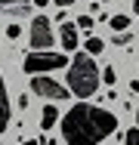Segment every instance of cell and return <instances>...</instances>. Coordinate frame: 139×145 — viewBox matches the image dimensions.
Listing matches in <instances>:
<instances>
[{"mask_svg": "<svg viewBox=\"0 0 139 145\" xmlns=\"http://www.w3.org/2000/svg\"><path fill=\"white\" fill-rule=\"evenodd\" d=\"M59 40H62V46H65L68 53H74V50H77V28H74L71 22H62V31H59Z\"/></svg>", "mask_w": 139, "mask_h": 145, "instance_id": "52a82bcc", "label": "cell"}, {"mask_svg": "<svg viewBox=\"0 0 139 145\" xmlns=\"http://www.w3.org/2000/svg\"><path fill=\"white\" fill-rule=\"evenodd\" d=\"M56 120H59V111H56L53 105H50V108H43V114H40V130H50Z\"/></svg>", "mask_w": 139, "mask_h": 145, "instance_id": "9c48e42d", "label": "cell"}, {"mask_svg": "<svg viewBox=\"0 0 139 145\" xmlns=\"http://www.w3.org/2000/svg\"><path fill=\"white\" fill-rule=\"evenodd\" d=\"M114 43H117V46H130V43H133V34H130V31H121V34H114Z\"/></svg>", "mask_w": 139, "mask_h": 145, "instance_id": "4fadbf2b", "label": "cell"}, {"mask_svg": "<svg viewBox=\"0 0 139 145\" xmlns=\"http://www.w3.org/2000/svg\"><path fill=\"white\" fill-rule=\"evenodd\" d=\"M74 28H81V31H90V28H93V19H90V16H77V25H74Z\"/></svg>", "mask_w": 139, "mask_h": 145, "instance_id": "5bb4252c", "label": "cell"}, {"mask_svg": "<svg viewBox=\"0 0 139 145\" xmlns=\"http://www.w3.org/2000/svg\"><path fill=\"white\" fill-rule=\"evenodd\" d=\"M56 6H71V3H74V0H53Z\"/></svg>", "mask_w": 139, "mask_h": 145, "instance_id": "e0dca14e", "label": "cell"}, {"mask_svg": "<svg viewBox=\"0 0 139 145\" xmlns=\"http://www.w3.org/2000/svg\"><path fill=\"white\" fill-rule=\"evenodd\" d=\"M114 77H117L114 68H105V71H102V80H105V84H114Z\"/></svg>", "mask_w": 139, "mask_h": 145, "instance_id": "2e32d148", "label": "cell"}, {"mask_svg": "<svg viewBox=\"0 0 139 145\" xmlns=\"http://www.w3.org/2000/svg\"><path fill=\"white\" fill-rule=\"evenodd\" d=\"M83 53H87L90 59H93V56H99V53H102V40H99V37H87V46H83Z\"/></svg>", "mask_w": 139, "mask_h": 145, "instance_id": "30bf717a", "label": "cell"}, {"mask_svg": "<svg viewBox=\"0 0 139 145\" xmlns=\"http://www.w3.org/2000/svg\"><path fill=\"white\" fill-rule=\"evenodd\" d=\"M31 89H34L37 96H43V99H53V102H65V99L71 96L68 87H62L59 80L47 77V74H34V77H31Z\"/></svg>", "mask_w": 139, "mask_h": 145, "instance_id": "5b68a950", "label": "cell"}, {"mask_svg": "<svg viewBox=\"0 0 139 145\" xmlns=\"http://www.w3.org/2000/svg\"><path fill=\"white\" fill-rule=\"evenodd\" d=\"M117 130V117L99 105H74L62 117V136L68 145H99Z\"/></svg>", "mask_w": 139, "mask_h": 145, "instance_id": "6da1fadb", "label": "cell"}, {"mask_svg": "<svg viewBox=\"0 0 139 145\" xmlns=\"http://www.w3.org/2000/svg\"><path fill=\"white\" fill-rule=\"evenodd\" d=\"M65 84H68V93H74L77 99H90L99 89V68H96V62L87 53H77L68 62V80Z\"/></svg>", "mask_w": 139, "mask_h": 145, "instance_id": "7a4b0ae2", "label": "cell"}, {"mask_svg": "<svg viewBox=\"0 0 139 145\" xmlns=\"http://www.w3.org/2000/svg\"><path fill=\"white\" fill-rule=\"evenodd\" d=\"M34 3H37V6H47V3H50V0H34Z\"/></svg>", "mask_w": 139, "mask_h": 145, "instance_id": "ac0fdd59", "label": "cell"}, {"mask_svg": "<svg viewBox=\"0 0 139 145\" xmlns=\"http://www.w3.org/2000/svg\"><path fill=\"white\" fill-rule=\"evenodd\" d=\"M136 120H139V111H136Z\"/></svg>", "mask_w": 139, "mask_h": 145, "instance_id": "44dd1931", "label": "cell"}, {"mask_svg": "<svg viewBox=\"0 0 139 145\" xmlns=\"http://www.w3.org/2000/svg\"><path fill=\"white\" fill-rule=\"evenodd\" d=\"M28 43H31L34 53H47V50H53V25H50L47 16H37V19L31 22V37H28Z\"/></svg>", "mask_w": 139, "mask_h": 145, "instance_id": "277c9868", "label": "cell"}, {"mask_svg": "<svg viewBox=\"0 0 139 145\" xmlns=\"http://www.w3.org/2000/svg\"><path fill=\"white\" fill-rule=\"evenodd\" d=\"M133 9H136V16H139V0H136V3H133Z\"/></svg>", "mask_w": 139, "mask_h": 145, "instance_id": "d6986e66", "label": "cell"}, {"mask_svg": "<svg viewBox=\"0 0 139 145\" xmlns=\"http://www.w3.org/2000/svg\"><path fill=\"white\" fill-rule=\"evenodd\" d=\"M31 12L28 0H0V16H12V19H25Z\"/></svg>", "mask_w": 139, "mask_h": 145, "instance_id": "8992f818", "label": "cell"}, {"mask_svg": "<svg viewBox=\"0 0 139 145\" xmlns=\"http://www.w3.org/2000/svg\"><path fill=\"white\" fill-rule=\"evenodd\" d=\"M68 65V56L65 53H56V50H50V53H28L25 62H22V68H25V74H47V71H56V68H65Z\"/></svg>", "mask_w": 139, "mask_h": 145, "instance_id": "3957f363", "label": "cell"}, {"mask_svg": "<svg viewBox=\"0 0 139 145\" xmlns=\"http://www.w3.org/2000/svg\"><path fill=\"white\" fill-rule=\"evenodd\" d=\"M108 22H111V28L117 31V34H121V31H130V19H127V16H111Z\"/></svg>", "mask_w": 139, "mask_h": 145, "instance_id": "8fae6325", "label": "cell"}, {"mask_svg": "<svg viewBox=\"0 0 139 145\" xmlns=\"http://www.w3.org/2000/svg\"><path fill=\"white\" fill-rule=\"evenodd\" d=\"M22 145H37V142H34V139H28V142H22Z\"/></svg>", "mask_w": 139, "mask_h": 145, "instance_id": "ffe728a7", "label": "cell"}, {"mask_svg": "<svg viewBox=\"0 0 139 145\" xmlns=\"http://www.w3.org/2000/svg\"><path fill=\"white\" fill-rule=\"evenodd\" d=\"M124 145H139V127H133V130L124 133Z\"/></svg>", "mask_w": 139, "mask_h": 145, "instance_id": "7c38bea8", "label": "cell"}, {"mask_svg": "<svg viewBox=\"0 0 139 145\" xmlns=\"http://www.w3.org/2000/svg\"><path fill=\"white\" fill-rule=\"evenodd\" d=\"M6 37H9V40H19V37H22V28H19V25H9V28H6Z\"/></svg>", "mask_w": 139, "mask_h": 145, "instance_id": "9a60e30c", "label": "cell"}, {"mask_svg": "<svg viewBox=\"0 0 139 145\" xmlns=\"http://www.w3.org/2000/svg\"><path fill=\"white\" fill-rule=\"evenodd\" d=\"M9 127V96H6V84H3V74H0V133Z\"/></svg>", "mask_w": 139, "mask_h": 145, "instance_id": "ba28073f", "label": "cell"}]
</instances>
